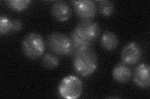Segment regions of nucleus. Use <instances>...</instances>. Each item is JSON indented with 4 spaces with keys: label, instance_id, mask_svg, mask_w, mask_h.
<instances>
[{
    "label": "nucleus",
    "instance_id": "obj_1",
    "mask_svg": "<svg viewBox=\"0 0 150 99\" xmlns=\"http://www.w3.org/2000/svg\"><path fill=\"white\" fill-rule=\"evenodd\" d=\"M100 34L98 24L90 19L80 21L71 34L73 49L76 51L90 48V46Z\"/></svg>",
    "mask_w": 150,
    "mask_h": 99
},
{
    "label": "nucleus",
    "instance_id": "obj_2",
    "mask_svg": "<svg viewBox=\"0 0 150 99\" xmlns=\"http://www.w3.org/2000/svg\"><path fill=\"white\" fill-rule=\"evenodd\" d=\"M98 64L97 55L91 48L76 51L73 60L74 70L83 77L91 75L97 69Z\"/></svg>",
    "mask_w": 150,
    "mask_h": 99
},
{
    "label": "nucleus",
    "instance_id": "obj_3",
    "mask_svg": "<svg viewBox=\"0 0 150 99\" xmlns=\"http://www.w3.org/2000/svg\"><path fill=\"white\" fill-rule=\"evenodd\" d=\"M21 45L23 53L32 60L39 58L45 52L44 40L38 33L31 32L27 34L23 39Z\"/></svg>",
    "mask_w": 150,
    "mask_h": 99
},
{
    "label": "nucleus",
    "instance_id": "obj_4",
    "mask_svg": "<svg viewBox=\"0 0 150 99\" xmlns=\"http://www.w3.org/2000/svg\"><path fill=\"white\" fill-rule=\"evenodd\" d=\"M47 44L54 54L67 56L71 53L73 47L71 39L62 33L54 32L48 38Z\"/></svg>",
    "mask_w": 150,
    "mask_h": 99
},
{
    "label": "nucleus",
    "instance_id": "obj_5",
    "mask_svg": "<svg viewBox=\"0 0 150 99\" xmlns=\"http://www.w3.org/2000/svg\"><path fill=\"white\" fill-rule=\"evenodd\" d=\"M60 96L67 99H76L81 95L83 83L78 77L68 76L60 82L58 87Z\"/></svg>",
    "mask_w": 150,
    "mask_h": 99
},
{
    "label": "nucleus",
    "instance_id": "obj_6",
    "mask_svg": "<svg viewBox=\"0 0 150 99\" xmlns=\"http://www.w3.org/2000/svg\"><path fill=\"white\" fill-rule=\"evenodd\" d=\"M142 57V49L139 44L132 42L126 45L122 50L121 58L127 65L137 64Z\"/></svg>",
    "mask_w": 150,
    "mask_h": 99
},
{
    "label": "nucleus",
    "instance_id": "obj_7",
    "mask_svg": "<svg viewBox=\"0 0 150 99\" xmlns=\"http://www.w3.org/2000/svg\"><path fill=\"white\" fill-rule=\"evenodd\" d=\"M72 4L74 12L81 20H92L96 14V7L95 3L91 0L73 1Z\"/></svg>",
    "mask_w": 150,
    "mask_h": 99
},
{
    "label": "nucleus",
    "instance_id": "obj_8",
    "mask_svg": "<svg viewBox=\"0 0 150 99\" xmlns=\"http://www.w3.org/2000/svg\"><path fill=\"white\" fill-rule=\"evenodd\" d=\"M150 67L149 64L142 63L136 68L133 73V81L141 88L146 89L149 87Z\"/></svg>",
    "mask_w": 150,
    "mask_h": 99
},
{
    "label": "nucleus",
    "instance_id": "obj_9",
    "mask_svg": "<svg viewBox=\"0 0 150 99\" xmlns=\"http://www.w3.org/2000/svg\"><path fill=\"white\" fill-rule=\"evenodd\" d=\"M51 15L58 21L65 22L71 17V10L67 2L58 1L53 4L51 8Z\"/></svg>",
    "mask_w": 150,
    "mask_h": 99
},
{
    "label": "nucleus",
    "instance_id": "obj_10",
    "mask_svg": "<svg viewBox=\"0 0 150 99\" xmlns=\"http://www.w3.org/2000/svg\"><path fill=\"white\" fill-rule=\"evenodd\" d=\"M132 76V72L127 64L120 63L117 64L112 70V78L120 83L128 82Z\"/></svg>",
    "mask_w": 150,
    "mask_h": 99
},
{
    "label": "nucleus",
    "instance_id": "obj_11",
    "mask_svg": "<svg viewBox=\"0 0 150 99\" xmlns=\"http://www.w3.org/2000/svg\"><path fill=\"white\" fill-rule=\"evenodd\" d=\"M119 44L118 39L115 33L107 31L101 37V45L105 50L112 51L115 50Z\"/></svg>",
    "mask_w": 150,
    "mask_h": 99
},
{
    "label": "nucleus",
    "instance_id": "obj_12",
    "mask_svg": "<svg viewBox=\"0 0 150 99\" xmlns=\"http://www.w3.org/2000/svg\"><path fill=\"white\" fill-rule=\"evenodd\" d=\"M42 64L46 68L53 69L58 66L59 63V58L54 53H46L42 58Z\"/></svg>",
    "mask_w": 150,
    "mask_h": 99
},
{
    "label": "nucleus",
    "instance_id": "obj_13",
    "mask_svg": "<svg viewBox=\"0 0 150 99\" xmlns=\"http://www.w3.org/2000/svg\"><path fill=\"white\" fill-rule=\"evenodd\" d=\"M98 10L101 15L105 17H110L114 13L115 7L111 1H101L98 5Z\"/></svg>",
    "mask_w": 150,
    "mask_h": 99
},
{
    "label": "nucleus",
    "instance_id": "obj_14",
    "mask_svg": "<svg viewBox=\"0 0 150 99\" xmlns=\"http://www.w3.org/2000/svg\"><path fill=\"white\" fill-rule=\"evenodd\" d=\"M31 3L30 0H8L6 1L7 6L16 11H23Z\"/></svg>",
    "mask_w": 150,
    "mask_h": 99
},
{
    "label": "nucleus",
    "instance_id": "obj_15",
    "mask_svg": "<svg viewBox=\"0 0 150 99\" xmlns=\"http://www.w3.org/2000/svg\"><path fill=\"white\" fill-rule=\"evenodd\" d=\"M12 30V21L5 16H1L0 17V34L4 35Z\"/></svg>",
    "mask_w": 150,
    "mask_h": 99
},
{
    "label": "nucleus",
    "instance_id": "obj_16",
    "mask_svg": "<svg viewBox=\"0 0 150 99\" xmlns=\"http://www.w3.org/2000/svg\"><path fill=\"white\" fill-rule=\"evenodd\" d=\"M23 27V24L22 22L18 19L12 20V30L11 31L17 32L20 31L22 29Z\"/></svg>",
    "mask_w": 150,
    "mask_h": 99
}]
</instances>
